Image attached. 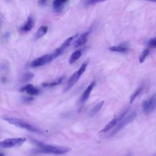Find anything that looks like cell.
Returning a JSON list of instances; mask_svg holds the SVG:
<instances>
[{"label":"cell","instance_id":"5bb4252c","mask_svg":"<svg viewBox=\"0 0 156 156\" xmlns=\"http://www.w3.org/2000/svg\"><path fill=\"white\" fill-rule=\"evenodd\" d=\"M48 29V27L46 26H40L35 33V35L34 37L35 40H38L42 38L47 33Z\"/></svg>","mask_w":156,"mask_h":156},{"label":"cell","instance_id":"7c38bea8","mask_svg":"<svg viewBox=\"0 0 156 156\" xmlns=\"http://www.w3.org/2000/svg\"><path fill=\"white\" fill-rule=\"evenodd\" d=\"M33 25H34L33 18L31 16H29L28 17L25 24L20 27V30L23 32H27L32 29Z\"/></svg>","mask_w":156,"mask_h":156},{"label":"cell","instance_id":"4fadbf2b","mask_svg":"<svg viewBox=\"0 0 156 156\" xmlns=\"http://www.w3.org/2000/svg\"><path fill=\"white\" fill-rule=\"evenodd\" d=\"M68 0H54L52 2V7L55 11H60L63 9L64 5Z\"/></svg>","mask_w":156,"mask_h":156},{"label":"cell","instance_id":"9a60e30c","mask_svg":"<svg viewBox=\"0 0 156 156\" xmlns=\"http://www.w3.org/2000/svg\"><path fill=\"white\" fill-rule=\"evenodd\" d=\"M104 101H102L101 102H99L98 104H97L96 105H95L94 106V107L90 110V113H89V115L90 116H94L96 114H97L99 111L101 109V108L102 107L103 105H104Z\"/></svg>","mask_w":156,"mask_h":156},{"label":"cell","instance_id":"ffe728a7","mask_svg":"<svg viewBox=\"0 0 156 156\" xmlns=\"http://www.w3.org/2000/svg\"><path fill=\"white\" fill-rule=\"evenodd\" d=\"M108 49L113 52H126L128 51V49L122 46H113L108 48Z\"/></svg>","mask_w":156,"mask_h":156},{"label":"cell","instance_id":"4316f807","mask_svg":"<svg viewBox=\"0 0 156 156\" xmlns=\"http://www.w3.org/2000/svg\"><path fill=\"white\" fill-rule=\"evenodd\" d=\"M145 1H150V2H156V0H145Z\"/></svg>","mask_w":156,"mask_h":156},{"label":"cell","instance_id":"3957f363","mask_svg":"<svg viewBox=\"0 0 156 156\" xmlns=\"http://www.w3.org/2000/svg\"><path fill=\"white\" fill-rule=\"evenodd\" d=\"M87 65H88L87 62L83 63L80 66V67L79 68V69L73 73V74L70 77V78L69 79V80H68L67 83L65 86V88H64L65 91H68L70 88H71L75 85V83L80 79L82 74L85 72Z\"/></svg>","mask_w":156,"mask_h":156},{"label":"cell","instance_id":"8992f818","mask_svg":"<svg viewBox=\"0 0 156 156\" xmlns=\"http://www.w3.org/2000/svg\"><path fill=\"white\" fill-rule=\"evenodd\" d=\"M54 59L52 54H48L42 55L40 57L37 58L36 59L34 60L30 64V66L32 68H37L39 66H43L46 64L50 63L52 60Z\"/></svg>","mask_w":156,"mask_h":156},{"label":"cell","instance_id":"8fae6325","mask_svg":"<svg viewBox=\"0 0 156 156\" xmlns=\"http://www.w3.org/2000/svg\"><path fill=\"white\" fill-rule=\"evenodd\" d=\"M88 35H89V32H84L75 41L74 48H79L82 45H83L84 44H85L88 40Z\"/></svg>","mask_w":156,"mask_h":156},{"label":"cell","instance_id":"6da1fadb","mask_svg":"<svg viewBox=\"0 0 156 156\" xmlns=\"http://www.w3.org/2000/svg\"><path fill=\"white\" fill-rule=\"evenodd\" d=\"M32 141L36 146L38 147V149L33 151L34 154L42 153V154L60 155V154H65L66 153H68L71 151V147H67V146L51 145V144H46L34 139H32Z\"/></svg>","mask_w":156,"mask_h":156},{"label":"cell","instance_id":"277c9868","mask_svg":"<svg viewBox=\"0 0 156 156\" xmlns=\"http://www.w3.org/2000/svg\"><path fill=\"white\" fill-rule=\"evenodd\" d=\"M26 139L23 137L6 138L0 142V146L2 148H12L21 146Z\"/></svg>","mask_w":156,"mask_h":156},{"label":"cell","instance_id":"30bf717a","mask_svg":"<svg viewBox=\"0 0 156 156\" xmlns=\"http://www.w3.org/2000/svg\"><path fill=\"white\" fill-rule=\"evenodd\" d=\"M96 85V82L94 81L91 82L90 83V85L87 87V88L85 90V91H83V93L82 94V96L80 98V102L82 103H83L84 102H85L89 98L90 93L91 92V91L93 90V89L94 88V86Z\"/></svg>","mask_w":156,"mask_h":156},{"label":"cell","instance_id":"7a4b0ae2","mask_svg":"<svg viewBox=\"0 0 156 156\" xmlns=\"http://www.w3.org/2000/svg\"><path fill=\"white\" fill-rule=\"evenodd\" d=\"M2 118L5 121H6L8 123H9L13 126H15L17 127L24 129L27 130L32 132H35V133H42L40 129H37V127L33 126L32 125L29 124L28 122H27L21 119H18V118H16L15 117L6 116V115L2 116Z\"/></svg>","mask_w":156,"mask_h":156},{"label":"cell","instance_id":"d4e9b609","mask_svg":"<svg viewBox=\"0 0 156 156\" xmlns=\"http://www.w3.org/2000/svg\"><path fill=\"white\" fill-rule=\"evenodd\" d=\"M34 99V98H32V97H29V96H28V97H25L24 98V101H27V102H29V101H32Z\"/></svg>","mask_w":156,"mask_h":156},{"label":"cell","instance_id":"484cf974","mask_svg":"<svg viewBox=\"0 0 156 156\" xmlns=\"http://www.w3.org/2000/svg\"><path fill=\"white\" fill-rule=\"evenodd\" d=\"M46 1V0H39V2H40V4H41V5L45 4Z\"/></svg>","mask_w":156,"mask_h":156},{"label":"cell","instance_id":"83f0119b","mask_svg":"<svg viewBox=\"0 0 156 156\" xmlns=\"http://www.w3.org/2000/svg\"><path fill=\"white\" fill-rule=\"evenodd\" d=\"M0 156H4V154L2 153H0Z\"/></svg>","mask_w":156,"mask_h":156},{"label":"cell","instance_id":"f1b7e54d","mask_svg":"<svg viewBox=\"0 0 156 156\" xmlns=\"http://www.w3.org/2000/svg\"><path fill=\"white\" fill-rule=\"evenodd\" d=\"M153 156H156V152L153 155Z\"/></svg>","mask_w":156,"mask_h":156},{"label":"cell","instance_id":"52a82bcc","mask_svg":"<svg viewBox=\"0 0 156 156\" xmlns=\"http://www.w3.org/2000/svg\"><path fill=\"white\" fill-rule=\"evenodd\" d=\"M143 112L146 114L150 113L156 108V93L144 101L142 103Z\"/></svg>","mask_w":156,"mask_h":156},{"label":"cell","instance_id":"2e32d148","mask_svg":"<svg viewBox=\"0 0 156 156\" xmlns=\"http://www.w3.org/2000/svg\"><path fill=\"white\" fill-rule=\"evenodd\" d=\"M82 55V52L80 50H77L74 51L71 55L70 56V58L69 59V64H73L76 61H77L81 56Z\"/></svg>","mask_w":156,"mask_h":156},{"label":"cell","instance_id":"d6986e66","mask_svg":"<svg viewBox=\"0 0 156 156\" xmlns=\"http://www.w3.org/2000/svg\"><path fill=\"white\" fill-rule=\"evenodd\" d=\"M143 89V87L140 86L135 90V91L131 94V96L130 97V104H132L133 102V101L135 100V99L140 94V93L141 92Z\"/></svg>","mask_w":156,"mask_h":156},{"label":"cell","instance_id":"cb8c5ba5","mask_svg":"<svg viewBox=\"0 0 156 156\" xmlns=\"http://www.w3.org/2000/svg\"><path fill=\"white\" fill-rule=\"evenodd\" d=\"M105 0H88V4L93 5L98 2H104Z\"/></svg>","mask_w":156,"mask_h":156},{"label":"cell","instance_id":"7402d4cb","mask_svg":"<svg viewBox=\"0 0 156 156\" xmlns=\"http://www.w3.org/2000/svg\"><path fill=\"white\" fill-rule=\"evenodd\" d=\"M34 76V74L32 73H26L21 76V80L23 82H27L30 79H32Z\"/></svg>","mask_w":156,"mask_h":156},{"label":"cell","instance_id":"e0dca14e","mask_svg":"<svg viewBox=\"0 0 156 156\" xmlns=\"http://www.w3.org/2000/svg\"><path fill=\"white\" fill-rule=\"evenodd\" d=\"M63 79H64L63 77H59L57 79H55V80L52 81L51 82L43 83H42V85L44 87H52L55 86V85L60 83L62 82V80H63Z\"/></svg>","mask_w":156,"mask_h":156},{"label":"cell","instance_id":"ba28073f","mask_svg":"<svg viewBox=\"0 0 156 156\" xmlns=\"http://www.w3.org/2000/svg\"><path fill=\"white\" fill-rule=\"evenodd\" d=\"M126 111L124 112V113H122L121 115H120L117 118H115V119H112V121H110L109 122H108L105 126L101 130V132H102V133H104V132H106L108 130H110V129H113L115 126L117 125V124L120 121H121L123 118H124V115H126Z\"/></svg>","mask_w":156,"mask_h":156},{"label":"cell","instance_id":"9c48e42d","mask_svg":"<svg viewBox=\"0 0 156 156\" xmlns=\"http://www.w3.org/2000/svg\"><path fill=\"white\" fill-rule=\"evenodd\" d=\"M20 91L21 92H26L29 95H30V96L37 95L40 93L39 89H38L37 87H34L32 84H27L26 85L20 88Z\"/></svg>","mask_w":156,"mask_h":156},{"label":"cell","instance_id":"5b68a950","mask_svg":"<svg viewBox=\"0 0 156 156\" xmlns=\"http://www.w3.org/2000/svg\"><path fill=\"white\" fill-rule=\"evenodd\" d=\"M136 112H133L130 115H129L127 117L125 118H123L121 121H120L116 125V127L113 129V130L111 132L110 135H113L118 133L119 130H121L122 128H124L126 126H127L128 124L130 123L132 121L134 120V119L136 116Z\"/></svg>","mask_w":156,"mask_h":156},{"label":"cell","instance_id":"44dd1931","mask_svg":"<svg viewBox=\"0 0 156 156\" xmlns=\"http://www.w3.org/2000/svg\"><path fill=\"white\" fill-rule=\"evenodd\" d=\"M149 54V49H145L143 50L141 53L140 54L139 56V62L140 63H142L145 60L146 58L147 57V55Z\"/></svg>","mask_w":156,"mask_h":156},{"label":"cell","instance_id":"603a6c76","mask_svg":"<svg viewBox=\"0 0 156 156\" xmlns=\"http://www.w3.org/2000/svg\"><path fill=\"white\" fill-rule=\"evenodd\" d=\"M148 46L150 48H156V37L151 38L148 41Z\"/></svg>","mask_w":156,"mask_h":156},{"label":"cell","instance_id":"ac0fdd59","mask_svg":"<svg viewBox=\"0 0 156 156\" xmlns=\"http://www.w3.org/2000/svg\"><path fill=\"white\" fill-rule=\"evenodd\" d=\"M74 38V37H70L68 38L62 44V45L58 48L62 53H63V52L65 51V49L70 45V44H71V43L72 42V41L73 40Z\"/></svg>","mask_w":156,"mask_h":156}]
</instances>
